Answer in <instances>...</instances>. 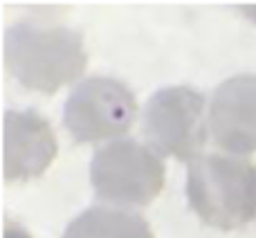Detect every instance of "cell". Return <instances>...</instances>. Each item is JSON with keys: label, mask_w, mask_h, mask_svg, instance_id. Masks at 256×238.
Masks as SVG:
<instances>
[{"label": "cell", "mask_w": 256, "mask_h": 238, "mask_svg": "<svg viewBox=\"0 0 256 238\" xmlns=\"http://www.w3.org/2000/svg\"><path fill=\"white\" fill-rule=\"evenodd\" d=\"M4 63L27 90L54 94L86 70V48L79 32L63 25L20 20L4 36Z\"/></svg>", "instance_id": "6da1fadb"}, {"label": "cell", "mask_w": 256, "mask_h": 238, "mask_svg": "<svg viewBox=\"0 0 256 238\" xmlns=\"http://www.w3.org/2000/svg\"><path fill=\"white\" fill-rule=\"evenodd\" d=\"M189 204L207 225L238 230L256 218V164L227 155H198L186 173Z\"/></svg>", "instance_id": "7a4b0ae2"}, {"label": "cell", "mask_w": 256, "mask_h": 238, "mask_svg": "<svg viewBox=\"0 0 256 238\" xmlns=\"http://www.w3.org/2000/svg\"><path fill=\"white\" fill-rule=\"evenodd\" d=\"M90 180L97 198L124 207H144L162 191L164 164L148 146L135 140H117L94 153Z\"/></svg>", "instance_id": "3957f363"}, {"label": "cell", "mask_w": 256, "mask_h": 238, "mask_svg": "<svg viewBox=\"0 0 256 238\" xmlns=\"http://www.w3.org/2000/svg\"><path fill=\"white\" fill-rule=\"evenodd\" d=\"M135 117V94L110 76H90L81 81L63 108V124L79 144L124 135L132 128Z\"/></svg>", "instance_id": "277c9868"}, {"label": "cell", "mask_w": 256, "mask_h": 238, "mask_svg": "<svg viewBox=\"0 0 256 238\" xmlns=\"http://www.w3.org/2000/svg\"><path fill=\"white\" fill-rule=\"evenodd\" d=\"M144 135L158 153L196 160L207 142L204 97L186 86L158 90L144 108Z\"/></svg>", "instance_id": "5b68a950"}, {"label": "cell", "mask_w": 256, "mask_h": 238, "mask_svg": "<svg viewBox=\"0 0 256 238\" xmlns=\"http://www.w3.org/2000/svg\"><path fill=\"white\" fill-rule=\"evenodd\" d=\"M209 130L220 148L256 153V74L222 81L209 104Z\"/></svg>", "instance_id": "8992f818"}, {"label": "cell", "mask_w": 256, "mask_h": 238, "mask_svg": "<svg viewBox=\"0 0 256 238\" xmlns=\"http://www.w3.org/2000/svg\"><path fill=\"white\" fill-rule=\"evenodd\" d=\"M56 135L36 110H9L4 115V178L25 182L38 178L56 158Z\"/></svg>", "instance_id": "52a82bcc"}, {"label": "cell", "mask_w": 256, "mask_h": 238, "mask_svg": "<svg viewBox=\"0 0 256 238\" xmlns=\"http://www.w3.org/2000/svg\"><path fill=\"white\" fill-rule=\"evenodd\" d=\"M63 238H153L144 216L112 207H90L68 225Z\"/></svg>", "instance_id": "ba28073f"}]
</instances>
